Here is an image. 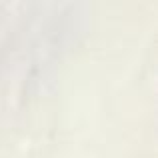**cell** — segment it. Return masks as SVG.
I'll list each match as a JSON object with an SVG mask.
<instances>
[]
</instances>
